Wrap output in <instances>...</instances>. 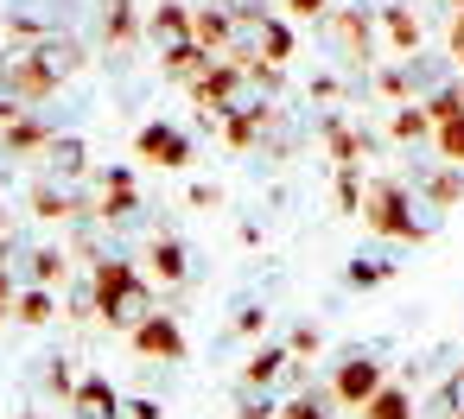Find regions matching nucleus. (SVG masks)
<instances>
[{
    "instance_id": "nucleus-26",
    "label": "nucleus",
    "mask_w": 464,
    "mask_h": 419,
    "mask_svg": "<svg viewBox=\"0 0 464 419\" xmlns=\"http://www.w3.org/2000/svg\"><path fill=\"white\" fill-rule=\"evenodd\" d=\"M388 273H394V267H388V261H369V254H362V261H356V267H350V286H382V280H388Z\"/></svg>"
},
{
    "instance_id": "nucleus-24",
    "label": "nucleus",
    "mask_w": 464,
    "mask_h": 419,
    "mask_svg": "<svg viewBox=\"0 0 464 419\" xmlns=\"http://www.w3.org/2000/svg\"><path fill=\"white\" fill-rule=\"evenodd\" d=\"M33 280H39V286H58V280H64V254H58V248H39V254H33Z\"/></svg>"
},
{
    "instance_id": "nucleus-25",
    "label": "nucleus",
    "mask_w": 464,
    "mask_h": 419,
    "mask_svg": "<svg viewBox=\"0 0 464 419\" xmlns=\"http://www.w3.org/2000/svg\"><path fill=\"white\" fill-rule=\"evenodd\" d=\"M45 318H52V286H33L20 299V324H45Z\"/></svg>"
},
{
    "instance_id": "nucleus-29",
    "label": "nucleus",
    "mask_w": 464,
    "mask_h": 419,
    "mask_svg": "<svg viewBox=\"0 0 464 419\" xmlns=\"http://www.w3.org/2000/svg\"><path fill=\"white\" fill-rule=\"evenodd\" d=\"M121 419H160V400H128Z\"/></svg>"
},
{
    "instance_id": "nucleus-27",
    "label": "nucleus",
    "mask_w": 464,
    "mask_h": 419,
    "mask_svg": "<svg viewBox=\"0 0 464 419\" xmlns=\"http://www.w3.org/2000/svg\"><path fill=\"white\" fill-rule=\"evenodd\" d=\"M286 14H293V20H318V26H324V20H331V0H286Z\"/></svg>"
},
{
    "instance_id": "nucleus-6",
    "label": "nucleus",
    "mask_w": 464,
    "mask_h": 419,
    "mask_svg": "<svg viewBox=\"0 0 464 419\" xmlns=\"http://www.w3.org/2000/svg\"><path fill=\"white\" fill-rule=\"evenodd\" d=\"M147 33H153V45L172 58V52H185V45H191V14L179 7V0H160L153 20H147Z\"/></svg>"
},
{
    "instance_id": "nucleus-7",
    "label": "nucleus",
    "mask_w": 464,
    "mask_h": 419,
    "mask_svg": "<svg viewBox=\"0 0 464 419\" xmlns=\"http://www.w3.org/2000/svg\"><path fill=\"white\" fill-rule=\"evenodd\" d=\"M375 20H382V33H388V45H394L401 58H413V52H420V39H426V33H420V20H413L407 0H388Z\"/></svg>"
},
{
    "instance_id": "nucleus-28",
    "label": "nucleus",
    "mask_w": 464,
    "mask_h": 419,
    "mask_svg": "<svg viewBox=\"0 0 464 419\" xmlns=\"http://www.w3.org/2000/svg\"><path fill=\"white\" fill-rule=\"evenodd\" d=\"M286 349H293V356H312V349H318V330H312V324H299V330H293V343H286Z\"/></svg>"
},
{
    "instance_id": "nucleus-1",
    "label": "nucleus",
    "mask_w": 464,
    "mask_h": 419,
    "mask_svg": "<svg viewBox=\"0 0 464 419\" xmlns=\"http://www.w3.org/2000/svg\"><path fill=\"white\" fill-rule=\"evenodd\" d=\"M96 311L109 318V324H147L153 318V292H147V280L128 267V261H96Z\"/></svg>"
},
{
    "instance_id": "nucleus-30",
    "label": "nucleus",
    "mask_w": 464,
    "mask_h": 419,
    "mask_svg": "<svg viewBox=\"0 0 464 419\" xmlns=\"http://www.w3.org/2000/svg\"><path fill=\"white\" fill-rule=\"evenodd\" d=\"M451 45H464V7H451Z\"/></svg>"
},
{
    "instance_id": "nucleus-15",
    "label": "nucleus",
    "mask_w": 464,
    "mask_h": 419,
    "mask_svg": "<svg viewBox=\"0 0 464 419\" xmlns=\"http://www.w3.org/2000/svg\"><path fill=\"white\" fill-rule=\"evenodd\" d=\"M331 406H337V394H331V387H324V394H318V387H305V394H293V400L280 406V419H331Z\"/></svg>"
},
{
    "instance_id": "nucleus-21",
    "label": "nucleus",
    "mask_w": 464,
    "mask_h": 419,
    "mask_svg": "<svg viewBox=\"0 0 464 419\" xmlns=\"http://www.w3.org/2000/svg\"><path fill=\"white\" fill-rule=\"evenodd\" d=\"M432 147L451 159V166H464V115H451V121H439L432 128Z\"/></svg>"
},
{
    "instance_id": "nucleus-17",
    "label": "nucleus",
    "mask_w": 464,
    "mask_h": 419,
    "mask_svg": "<svg viewBox=\"0 0 464 419\" xmlns=\"http://www.w3.org/2000/svg\"><path fill=\"white\" fill-rule=\"evenodd\" d=\"M426 134H432L426 102H401V109H394V140H426Z\"/></svg>"
},
{
    "instance_id": "nucleus-23",
    "label": "nucleus",
    "mask_w": 464,
    "mask_h": 419,
    "mask_svg": "<svg viewBox=\"0 0 464 419\" xmlns=\"http://www.w3.org/2000/svg\"><path fill=\"white\" fill-rule=\"evenodd\" d=\"M45 153H52V166H58V172H83V140H77V134H64V140H52Z\"/></svg>"
},
{
    "instance_id": "nucleus-4",
    "label": "nucleus",
    "mask_w": 464,
    "mask_h": 419,
    "mask_svg": "<svg viewBox=\"0 0 464 419\" xmlns=\"http://www.w3.org/2000/svg\"><path fill=\"white\" fill-rule=\"evenodd\" d=\"M134 147H140V159H153V166H166V172L191 166V140H185L179 128H166V121H147Z\"/></svg>"
},
{
    "instance_id": "nucleus-22",
    "label": "nucleus",
    "mask_w": 464,
    "mask_h": 419,
    "mask_svg": "<svg viewBox=\"0 0 464 419\" xmlns=\"http://www.w3.org/2000/svg\"><path fill=\"white\" fill-rule=\"evenodd\" d=\"M102 26H109V45H128L134 39V7H128V0H109V20Z\"/></svg>"
},
{
    "instance_id": "nucleus-20",
    "label": "nucleus",
    "mask_w": 464,
    "mask_h": 419,
    "mask_svg": "<svg viewBox=\"0 0 464 419\" xmlns=\"http://www.w3.org/2000/svg\"><path fill=\"white\" fill-rule=\"evenodd\" d=\"M33 210H39V216H77V210H83V204H77V197H71V191H58V185H52V178H45V185H39V191H33Z\"/></svg>"
},
{
    "instance_id": "nucleus-8",
    "label": "nucleus",
    "mask_w": 464,
    "mask_h": 419,
    "mask_svg": "<svg viewBox=\"0 0 464 419\" xmlns=\"http://www.w3.org/2000/svg\"><path fill=\"white\" fill-rule=\"evenodd\" d=\"M26 58H33V64H39V71H45L52 83H64V77H71V71L83 64V45H77V39H39V45H33Z\"/></svg>"
},
{
    "instance_id": "nucleus-9",
    "label": "nucleus",
    "mask_w": 464,
    "mask_h": 419,
    "mask_svg": "<svg viewBox=\"0 0 464 419\" xmlns=\"http://www.w3.org/2000/svg\"><path fill=\"white\" fill-rule=\"evenodd\" d=\"M71 413H77V419H121V406H115V387H109L102 375L77 381V394H71Z\"/></svg>"
},
{
    "instance_id": "nucleus-12",
    "label": "nucleus",
    "mask_w": 464,
    "mask_h": 419,
    "mask_svg": "<svg viewBox=\"0 0 464 419\" xmlns=\"http://www.w3.org/2000/svg\"><path fill=\"white\" fill-rule=\"evenodd\" d=\"M286 362H293V349H280V343H267V349H255V356H248V368H242V381H261V387H280V375H286Z\"/></svg>"
},
{
    "instance_id": "nucleus-13",
    "label": "nucleus",
    "mask_w": 464,
    "mask_h": 419,
    "mask_svg": "<svg viewBox=\"0 0 464 419\" xmlns=\"http://www.w3.org/2000/svg\"><path fill=\"white\" fill-rule=\"evenodd\" d=\"M134 178L128 172H102V216H134Z\"/></svg>"
},
{
    "instance_id": "nucleus-14",
    "label": "nucleus",
    "mask_w": 464,
    "mask_h": 419,
    "mask_svg": "<svg viewBox=\"0 0 464 419\" xmlns=\"http://www.w3.org/2000/svg\"><path fill=\"white\" fill-rule=\"evenodd\" d=\"M58 134L45 128V121H33V115H20V121H7V153H33V147H52Z\"/></svg>"
},
{
    "instance_id": "nucleus-19",
    "label": "nucleus",
    "mask_w": 464,
    "mask_h": 419,
    "mask_svg": "<svg viewBox=\"0 0 464 419\" xmlns=\"http://www.w3.org/2000/svg\"><path fill=\"white\" fill-rule=\"evenodd\" d=\"M458 197H464V172H458V166H451V172H432V178H426V204L451 210Z\"/></svg>"
},
{
    "instance_id": "nucleus-31",
    "label": "nucleus",
    "mask_w": 464,
    "mask_h": 419,
    "mask_svg": "<svg viewBox=\"0 0 464 419\" xmlns=\"http://www.w3.org/2000/svg\"><path fill=\"white\" fill-rule=\"evenodd\" d=\"M0 311H7V273H0Z\"/></svg>"
},
{
    "instance_id": "nucleus-16",
    "label": "nucleus",
    "mask_w": 464,
    "mask_h": 419,
    "mask_svg": "<svg viewBox=\"0 0 464 419\" xmlns=\"http://www.w3.org/2000/svg\"><path fill=\"white\" fill-rule=\"evenodd\" d=\"M356 419H413V400H407V387H382Z\"/></svg>"
},
{
    "instance_id": "nucleus-3",
    "label": "nucleus",
    "mask_w": 464,
    "mask_h": 419,
    "mask_svg": "<svg viewBox=\"0 0 464 419\" xmlns=\"http://www.w3.org/2000/svg\"><path fill=\"white\" fill-rule=\"evenodd\" d=\"M382 387H388V381H382V362H369V356H343V362H337V375H331L337 406H356V413H362Z\"/></svg>"
},
{
    "instance_id": "nucleus-32",
    "label": "nucleus",
    "mask_w": 464,
    "mask_h": 419,
    "mask_svg": "<svg viewBox=\"0 0 464 419\" xmlns=\"http://www.w3.org/2000/svg\"><path fill=\"white\" fill-rule=\"evenodd\" d=\"M445 7H464V0H445Z\"/></svg>"
},
{
    "instance_id": "nucleus-18",
    "label": "nucleus",
    "mask_w": 464,
    "mask_h": 419,
    "mask_svg": "<svg viewBox=\"0 0 464 419\" xmlns=\"http://www.w3.org/2000/svg\"><path fill=\"white\" fill-rule=\"evenodd\" d=\"M236 406H242V419H274L280 406H274V387H261V381H242L236 387Z\"/></svg>"
},
{
    "instance_id": "nucleus-2",
    "label": "nucleus",
    "mask_w": 464,
    "mask_h": 419,
    "mask_svg": "<svg viewBox=\"0 0 464 419\" xmlns=\"http://www.w3.org/2000/svg\"><path fill=\"white\" fill-rule=\"evenodd\" d=\"M362 216H369V229L388 235V242H426V223L413 216V197H407V185H394V178H375V185H369Z\"/></svg>"
},
{
    "instance_id": "nucleus-5",
    "label": "nucleus",
    "mask_w": 464,
    "mask_h": 419,
    "mask_svg": "<svg viewBox=\"0 0 464 419\" xmlns=\"http://www.w3.org/2000/svg\"><path fill=\"white\" fill-rule=\"evenodd\" d=\"M134 349L140 356H160V362H185V330L166 311H153L147 324H134Z\"/></svg>"
},
{
    "instance_id": "nucleus-11",
    "label": "nucleus",
    "mask_w": 464,
    "mask_h": 419,
    "mask_svg": "<svg viewBox=\"0 0 464 419\" xmlns=\"http://www.w3.org/2000/svg\"><path fill=\"white\" fill-rule=\"evenodd\" d=\"M153 280H166V286H185V280H191V254H185V242H172V235L153 242Z\"/></svg>"
},
{
    "instance_id": "nucleus-10",
    "label": "nucleus",
    "mask_w": 464,
    "mask_h": 419,
    "mask_svg": "<svg viewBox=\"0 0 464 419\" xmlns=\"http://www.w3.org/2000/svg\"><path fill=\"white\" fill-rule=\"evenodd\" d=\"M286 58H293V26L261 14V33H255V64H274V71H280Z\"/></svg>"
}]
</instances>
